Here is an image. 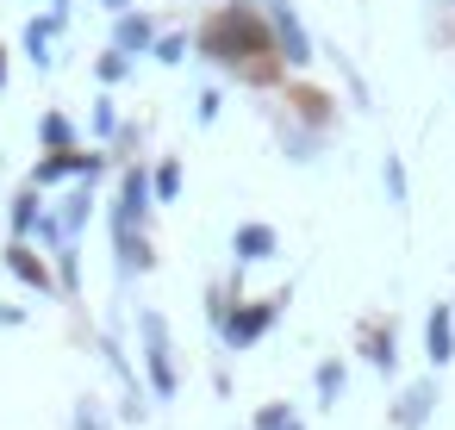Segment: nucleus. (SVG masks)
<instances>
[{"instance_id": "1", "label": "nucleus", "mask_w": 455, "mask_h": 430, "mask_svg": "<svg viewBox=\"0 0 455 430\" xmlns=\"http://www.w3.org/2000/svg\"><path fill=\"white\" fill-rule=\"evenodd\" d=\"M200 51H206V57H219V63L268 57V51H275L268 13H262V7H225V13H212V26L200 32Z\"/></svg>"}, {"instance_id": "2", "label": "nucleus", "mask_w": 455, "mask_h": 430, "mask_svg": "<svg viewBox=\"0 0 455 430\" xmlns=\"http://www.w3.org/2000/svg\"><path fill=\"white\" fill-rule=\"evenodd\" d=\"M138 330H144V362H150L156 399H175V349H169V324H163L156 312H138Z\"/></svg>"}, {"instance_id": "3", "label": "nucleus", "mask_w": 455, "mask_h": 430, "mask_svg": "<svg viewBox=\"0 0 455 430\" xmlns=\"http://www.w3.org/2000/svg\"><path fill=\"white\" fill-rule=\"evenodd\" d=\"M262 13H268V32H275V51L287 57V69H306L312 63V38L293 13V0H262Z\"/></svg>"}, {"instance_id": "4", "label": "nucleus", "mask_w": 455, "mask_h": 430, "mask_svg": "<svg viewBox=\"0 0 455 430\" xmlns=\"http://www.w3.org/2000/svg\"><path fill=\"white\" fill-rule=\"evenodd\" d=\"M281 306H287V293H275V299H262V306H250V312H237V318H219L225 343H231V349H250V343L281 318Z\"/></svg>"}, {"instance_id": "5", "label": "nucleus", "mask_w": 455, "mask_h": 430, "mask_svg": "<svg viewBox=\"0 0 455 430\" xmlns=\"http://www.w3.org/2000/svg\"><path fill=\"white\" fill-rule=\"evenodd\" d=\"M7 268H13V281H26L32 293H51V268H44V256L32 250V237H13V243H7Z\"/></svg>"}, {"instance_id": "6", "label": "nucleus", "mask_w": 455, "mask_h": 430, "mask_svg": "<svg viewBox=\"0 0 455 430\" xmlns=\"http://www.w3.org/2000/svg\"><path fill=\"white\" fill-rule=\"evenodd\" d=\"M424 349H430L436 368L455 362V312H449V306H430V318H424Z\"/></svg>"}, {"instance_id": "7", "label": "nucleus", "mask_w": 455, "mask_h": 430, "mask_svg": "<svg viewBox=\"0 0 455 430\" xmlns=\"http://www.w3.org/2000/svg\"><path fill=\"white\" fill-rule=\"evenodd\" d=\"M113 44H119L125 57H144V51H156V26H150V13H119V26H113Z\"/></svg>"}, {"instance_id": "8", "label": "nucleus", "mask_w": 455, "mask_h": 430, "mask_svg": "<svg viewBox=\"0 0 455 430\" xmlns=\"http://www.w3.org/2000/svg\"><path fill=\"white\" fill-rule=\"evenodd\" d=\"M231 256L237 262H268L275 256V231L268 225H237L231 231Z\"/></svg>"}, {"instance_id": "9", "label": "nucleus", "mask_w": 455, "mask_h": 430, "mask_svg": "<svg viewBox=\"0 0 455 430\" xmlns=\"http://www.w3.org/2000/svg\"><path fill=\"white\" fill-rule=\"evenodd\" d=\"M430 405H436V386L424 380V386H411V393L399 399V411H393V424H399V430H418V424L430 418Z\"/></svg>"}, {"instance_id": "10", "label": "nucleus", "mask_w": 455, "mask_h": 430, "mask_svg": "<svg viewBox=\"0 0 455 430\" xmlns=\"http://www.w3.org/2000/svg\"><path fill=\"white\" fill-rule=\"evenodd\" d=\"M44 225V212H38V187H26L20 200H13V237H32Z\"/></svg>"}, {"instance_id": "11", "label": "nucleus", "mask_w": 455, "mask_h": 430, "mask_svg": "<svg viewBox=\"0 0 455 430\" xmlns=\"http://www.w3.org/2000/svg\"><path fill=\"white\" fill-rule=\"evenodd\" d=\"M51 32H57V20H44V26L32 20V26H26V57H32L38 69H51Z\"/></svg>"}, {"instance_id": "12", "label": "nucleus", "mask_w": 455, "mask_h": 430, "mask_svg": "<svg viewBox=\"0 0 455 430\" xmlns=\"http://www.w3.org/2000/svg\"><path fill=\"white\" fill-rule=\"evenodd\" d=\"M44 144H51V150H76V131H69V119H63V113H51V119H44Z\"/></svg>"}, {"instance_id": "13", "label": "nucleus", "mask_w": 455, "mask_h": 430, "mask_svg": "<svg viewBox=\"0 0 455 430\" xmlns=\"http://www.w3.org/2000/svg\"><path fill=\"white\" fill-rule=\"evenodd\" d=\"M125 76H132V57H125V51L113 44V51L100 57V82H125Z\"/></svg>"}, {"instance_id": "14", "label": "nucleus", "mask_w": 455, "mask_h": 430, "mask_svg": "<svg viewBox=\"0 0 455 430\" xmlns=\"http://www.w3.org/2000/svg\"><path fill=\"white\" fill-rule=\"evenodd\" d=\"M88 206H94V194H88V187H76V194H69V206H63V231H76V225L88 219Z\"/></svg>"}, {"instance_id": "15", "label": "nucleus", "mask_w": 455, "mask_h": 430, "mask_svg": "<svg viewBox=\"0 0 455 430\" xmlns=\"http://www.w3.org/2000/svg\"><path fill=\"white\" fill-rule=\"evenodd\" d=\"M175 194H181V169L163 163V169H156V200H175Z\"/></svg>"}, {"instance_id": "16", "label": "nucleus", "mask_w": 455, "mask_h": 430, "mask_svg": "<svg viewBox=\"0 0 455 430\" xmlns=\"http://www.w3.org/2000/svg\"><path fill=\"white\" fill-rule=\"evenodd\" d=\"M181 57H188V38H156V63H169V69H175Z\"/></svg>"}, {"instance_id": "17", "label": "nucleus", "mask_w": 455, "mask_h": 430, "mask_svg": "<svg viewBox=\"0 0 455 430\" xmlns=\"http://www.w3.org/2000/svg\"><path fill=\"white\" fill-rule=\"evenodd\" d=\"M318 393H324V399H337V393H343V368H337V362H324V368H318Z\"/></svg>"}, {"instance_id": "18", "label": "nucleus", "mask_w": 455, "mask_h": 430, "mask_svg": "<svg viewBox=\"0 0 455 430\" xmlns=\"http://www.w3.org/2000/svg\"><path fill=\"white\" fill-rule=\"evenodd\" d=\"M387 194L405 200V169H399V156H387Z\"/></svg>"}, {"instance_id": "19", "label": "nucleus", "mask_w": 455, "mask_h": 430, "mask_svg": "<svg viewBox=\"0 0 455 430\" xmlns=\"http://www.w3.org/2000/svg\"><path fill=\"white\" fill-rule=\"evenodd\" d=\"M374 368H393V330H387V337H374Z\"/></svg>"}, {"instance_id": "20", "label": "nucleus", "mask_w": 455, "mask_h": 430, "mask_svg": "<svg viewBox=\"0 0 455 430\" xmlns=\"http://www.w3.org/2000/svg\"><path fill=\"white\" fill-rule=\"evenodd\" d=\"M100 7H107V13L119 20V13H132V0H100Z\"/></svg>"}, {"instance_id": "21", "label": "nucleus", "mask_w": 455, "mask_h": 430, "mask_svg": "<svg viewBox=\"0 0 455 430\" xmlns=\"http://www.w3.org/2000/svg\"><path fill=\"white\" fill-rule=\"evenodd\" d=\"M281 430H299V418H287V424H281Z\"/></svg>"}, {"instance_id": "22", "label": "nucleus", "mask_w": 455, "mask_h": 430, "mask_svg": "<svg viewBox=\"0 0 455 430\" xmlns=\"http://www.w3.org/2000/svg\"><path fill=\"white\" fill-rule=\"evenodd\" d=\"M0 82H7V63H0Z\"/></svg>"}]
</instances>
